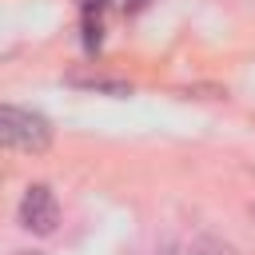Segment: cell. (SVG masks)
Returning <instances> with one entry per match:
<instances>
[{"label":"cell","instance_id":"obj_3","mask_svg":"<svg viewBox=\"0 0 255 255\" xmlns=\"http://www.w3.org/2000/svg\"><path fill=\"white\" fill-rule=\"evenodd\" d=\"M68 84L88 88V92H104V96H131V84H124V80H108V76H68Z\"/></svg>","mask_w":255,"mask_h":255},{"label":"cell","instance_id":"obj_6","mask_svg":"<svg viewBox=\"0 0 255 255\" xmlns=\"http://www.w3.org/2000/svg\"><path fill=\"white\" fill-rule=\"evenodd\" d=\"M80 4H84V12H100L108 0H80Z\"/></svg>","mask_w":255,"mask_h":255},{"label":"cell","instance_id":"obj_1","mask_svg":"<svg viewBox=\"0 0 255 255\" xmlns=\"http://www.w3.org/2000/svg\"><path fill=\"white\" fill-rule=\"evenodd\" d=\"M52 147V124L28 108L0 104V151H28L40 155Z\"/></svg>","mask_w":255,"mask_h":255},{"label":"cell","instance_id":"obj_4","mask_svg":"<svg viewBox=\"0 0 255 255\" xmlns=\"http://www.w3.org/2000/svg\"><path fill=\"white\" fill-rule=\"evenodd\" d=\"M191 255H235V247L223 243V239H215V235H203V239L191 243Z\"/></svg>","mask_w":255,"mask_h":255},{"label":"cell","instance_id":"obj_5","mask_svg":"<svg viewBox=\"0 0 255 255\" xmlns=\"http://www.w3.org/2000/svg\"><path fill=\"white\" fill-rule=\"evenodd\" d=\"M84 44L88 48H100V20L92 12H84Z\"/></svg>","mask_w":255,"mask_h":255},{"label":"cell","instance_id":"obj_7","mask_svg":"<svg viewBox=\"0 0 255 255\" xmlns=\"http://www.w3.org/2000/svg\"><path fill=\"white\" fill-rule=\"evenodd\" d=\"M12 255H44V251H12Z\"/></svg>","mask_w":255,"mask_h":255},{"label":"cell","instance_id":"obj_2","mask_svg":"<svg viewBox=\"0 0 255 255\" xmlns=\"http://www.w3.org/2000/svg\"><path fill=\"white\" fill-rule=\"evenodd\" d=\"M60 223V203L48 183H32L20 199V227L32 235H52Z\"/></svg>","mask_w":255,"mask_h":255}]
</instances>
